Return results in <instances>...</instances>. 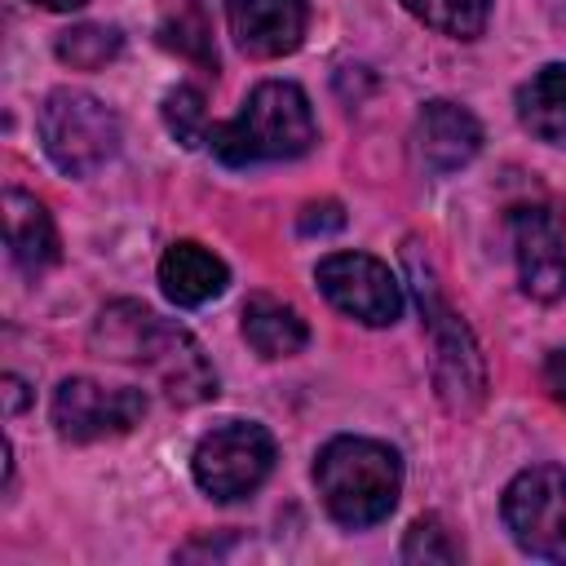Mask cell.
Wrapping results in <instances>:
<instances>
[{"label": "cell", "mask_w": 566, "mask_h": 566, "mask_svg": "<svg viewBox=\"0 0 566 566\" xmlns=\"http://www.w3.org/2000/svg\"><path fill=\"white\" fill-rule=\"evenodd\" d=\"M544 389H548L553 402L566 407V349H553V354L544 358Z\"/></svg>", "instance_id": "cell-23"}, {"label": "cell", "mask_w": 566, "mask_h": 566, "mask_svg": "<svg viewBox=\"0 0 566 566\" xmlns=\"http://www.w3.org/2000/svg\"><path fill=\"white\" fill-rule=\"evenodd\" d=\"M226 22L248 57H283L305 40V0H226Z\"/></svg>", "instance_id": "cell-12"}, {"label": "cell", "mask_w": 566, "mask_h": 566, "mask_svg": "<svg viewBox=\"0 0 566 566\" xmlns=\"http://www.w3.org/2000/svg\"><path fill=\"white\" fill-rule=\"evenodd\" d=\"M513 234V261L517 283L531 301H557L566 296V230L557 208L548 203H522L509 212Z\"/></svg>", "instance_id": "cell-10"}, {"label": "cell", "mask_w": 566, "mask_h": 566, "mask_svg": "<svg viewBox=\"0 0 566 566\" xmlns=\"http://www.w3.org/2000/svg\"><path fill=\"white\" fill-rule=\"evenodd\" d=\"M314 137L318 128L310 97L292 80H261L234 119L208 128L212 155L230 168H248L261 159H301Z\"/></svg>", "instance_id": "cell-3"}, {"label": "cell", "mask_w": 566, "mask_h": 566, "mask_svg": "<svg viewBox=\"0 0 566 566\" xmlns=\"http://www.w3.org/2000/svg\"><path fill=\"white\" fill-rule=\"evenodd\" d=\"M402 261H407V274H411V287H416V301H420V314L429 327V345H433V389L451 416H473L486 402L482 349H478L469 323L438 296V283L429 274V261H420L416 239L407 243Z\"/></svg>", "instance_id": "cell-4"}, {"label": "cell", "mask_w": 566, "mask_h": 566, "mask_svg": "<svg viewBox=\"0 0 566 566\" xmlns=\"http://www.w3.org/2000/svg\"><path fill=\"white\" fill-rule=\"evenodd\" d=\"M4 248L13 256V265L22 274H44L57 265L62 256V243H57V226L49 217V208L27 195V190H4Z\"/></svg>", "instance_id": "cell-13"}, {"label": "cell", "mask_w": 566, "mask_h": 566, "mask_svg": "<svg viewBox=\"0 0 566 566\" xmlns=\"http://www.w3.org/2000/svg\"><path fill=\"white\" fill-rule=\"evenodd\" d=\"M318 292L363 327H389L402 318V283L398 274L367 252H332L314 265Z\"/></svg>", "instance_id": "cell-8"}, {"label": "cell", "mask_w": 566, "mask_h": 566, "mask_svg": "<svg viewBox=\"0 0 566 566\" xmlns=\"http://www.w3.org/2000/svg\"><path fill=\"white\" fill-rule=\"evenodd\" d=\"M31 4H40V9H53V13H71V9H80L84 0H31Z\"/></svg>", "instance_id": "cell-25"}, {"label": "cell", "mask_w": 566, "mask_h": 566, "mask_svg": "<svg viewBox=\"0 0 566 566\" xmlns=\"http://www.w3.org/2000/svg\"><path fill=\"white\" fill-rule=\"evenodd\" d=\"M230 283V270L217 252H208L203 243L195 239H181L172 243L164 256H159V287L172 305L181 310H195V305H208L212 296H221Z\"/></svg>", "instance_id": "cell-14"}, {"label": "cell", "mask_w": 566, "mask_h": 566, "mask_svg": "<svg viewBox=\"0 0 566 566\" xmlns=\"http://www.w3.org/2000/svg\"><path fill=\"white\" fill-rule=\"evenodd\" d=\"M411 142H416V159L429 172L447 177V172L464 168L482 150V124H478V115L469 106L447 102V97H433V102L420 106Z\"/></svg>", "instance_id": "cell-11"}, {"label": "cell", "mask_w": 566, "mask_h": 566, "mask_svg": "<svg viewBox=\"0 0 566 566\" xmlns=\"http://www.w3.org/2000/svg\"><path fill=\"white\" fill-rule=\"evenodd\" d=\"M314 482L332 522L345 531H367L394 513L402 491V460L389 442L340 433L318 451Z\"/></svg>", "instance_id": "cell-2"}, {"label": "cell", "mask_w": 566, "mask_h": 566, "mask_svg": "<svg viewBox=\"0 0 566 566\" xmlns=\"http://www.w3.org/2000/svg\"><path fill=\"white\" fill-rule=\"evenodd\" d=\"M270 469H274V438L265 424L252 420H226L208 429L190 455V473L199 491L221 504L252 495L270 478Z\"/></svg>", "instance_id": "cell-6"}, {"label": "cell", "mask_w": 566, "mask_h": 566, "mask_svg": "<svg viewBox=\"0 0 566 566\" xmlns=\"http://www.w3.org/2000/svg\"><path fill=\"white\" fill-rule=\"evenodd\" d=\"M504 526L513 544L544 562H566V469L531 464L504 486Z\"/></svg>", "instance_id": "cell-7"}, {"label": "cell", "mask_w": 566, "mask_h": 566, "mask_svg": "<svg viewBox=\"0 0 566 566\" xmlns=\"http://www.w3.org/2000/svg\"><path fill=\"white\" fill-rule=\"evenodd\" d=\"M53 429L66 442H102L119 438L146 416V394L128 385H102L88 376H66L53 389Z\"/></svg>", "instance_id": "cell-9"}, {"label": "cell", "mask_w": 566, "mask_h": 566, "mask_svg": "<svg viewBox=\"0 0 566 566\" xmlns=\"http://www.w3.org/2000/svg\"><path fill=\"white\" fill-rule=\"evenodd\" d=\"M164 124H168V133L181 142V146H199V142H208V106H203V93L195 88V84H177V88H168V97H164Z\"/></svg>", "instance_id": "cell-19"}, {"label": "cell", "mask_w": 566, "mask_h": 566, "mask_svg": "<svg viewBox=\"0 0 566 566\" xmlns=\"http://www.w3.org/2000/svg\"><path fill=\"white\" fill-rule=\"evenodd\" d=\"M27 385L18 380V376H4V398H9V416H18L22 411V402H27V394H22Z\"/></svg>", "instance_id": "cell-24"}, {"label": "cell", "mask_w": 566, "mask_h": 566, "mask_svg": "<svg viewBox=\"0 0 566 566\" xmlns=\"http://www.w3.org/2000/svg\"><path fill=\"white\" fill-rule=\"evenodd\" d=\"M402 562H460V544L438 517H416L402 539Z\"/></svg>", "instance_id": "cell-20"}, {"label": "cell", "mask_w": 566, "mask_h": 566, "mask_svg": "<svg viewBox=\"0 0 566 566\" xmlns=\"http://www.w3.org/2000/svg\"><path fill=\"white\" fill-rule=\"evenodd\" d=\"M53 49H57V57H62L71 71H97V66H106L111 57H119L124 35H119L115 27H106V22H80V27H71V31H62Z\"/></svg>", "instance_id": "cell-18"}, {"label": "cell", "mask_w": 566, "mask_h": 566, "mask_svg": "<svg viewBox=\"0 0 566 566\" xmlns=\"http://www.w3.org/2000/svg\"><path fill=\"white\" fill-rule=\"evenodd\" d=\"M517 119L531 137L566 150V62L539 66L517 88Z\"/></svg>", "instance_id": "cell-16"}, {"label": "cell", "mask_w": 566, "mask_h": 566, "mask_svg": "<svg viewBox=\"0 0 566 566\" xmlns=\"http://www.w3.org/2000/svg\"><path fill=\"white\" fill-rule=\"evenodd\" d=\"M35 128L44 155L66 177H88L119 150V115L84 88H53L40 106Z\"/></svg>", "instance_id": "cell-5"}, {"label": "cell", "mask_w": 566, "mask_h": 566, "mask_svg": "<svg viewBox=\"0 0 566 566\" xmlns=\"http://www.w3.org/2000/svg\"><path fill=\"white\" fill-rule=\"evenodd\" d=\"M243 340L261 358H292L310 345V327L296 314V305H287L279 296H265V292H252L243 301Z\"/></svg>", "instance_id": "cell-15"}, {"label": "cell", "mask_w": 566, "mask_h": 566, "mask_svg": "<svg viewBox=\"0 0 566 566\" xmlns=\"http://www.w3.org/2000/svg\"><path fill=\"white\" fill-rule=\"evenodd\" d=\"M402 9L451 40H478L491 18V0H402Z\"/></svg>", "instance_id": "cell-17"}, {"label": "cell", "mask_w": 566, "mask_h": 566, "mask_svg": "<svg viewBox=\"0 0 566 566\" xmlns=\"http://www.w3.org/2000/svg\"><path fill=\"white\" fill-rule=\"evenodd\" d=\"M88 340L102 358L146 367L177 407H195V402L217 398V371L203 358L199 340L181 323L146 310L142 301H111L97 314Z\"/></svg>", "instance_id": "cell-1"}, {"label": "cell", "mask_w": 566, "mask_h": 566, "mask_svg": "<svg viewBox=\"0 0 566 566\" xmlns=\"http://www.w3.org/2000/svg\"><path fill=\"white\" fill-rule=\"evenodd\" d=\"M296 226H301V234H332V230L345 226V212H340L336 199H314V203L301 208V221Z\"/></svg>", "instance_id": "cell-22"}, {"label": "cell", "mask_w": 566, "mask_h": 566, "mask_svg": "<svg viewBox=\"0 0 566 566\" xmlns=\"http://www.w3.org/2000/svg\"><path fill=\"white\" fill-rule=\"evenodd\" d=\"M159 40H164L168 49H177V53L203 62V66H217V49H212V35H208V27L199 22V13H186V18L164 22V27H159Z\"/></svg>", "instance_id": "cell-21"}]
</instances>
